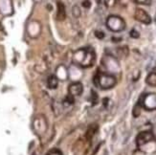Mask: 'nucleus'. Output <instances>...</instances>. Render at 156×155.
I'll return each mask as SVG.
<instances>
[{"label":"nucleus","mask_w":156,"mask_h":155,"mask_svg":"<svg viewBox=\"0 0 156 155\" xmlns=\"http://www.w3.org/2000/svg\"><path fill=\"white\" fill-rule=\"evenodd\" d=\"M96 60L95 51L91 47L81 48L73 54V62L81 68H88L94 65Z\"/></svg>","instance_id":"obj_1"},{"label":"nucleus","mask_w":156,"mask_h":155,"mask_svg":"<svg viewBox=\"0 0 156 155\" xmlns=\"http://www.w3.org/2000/svg\"><path fill=\"white\" fill-rule=\"evenodd\" d=\"M94 83L101 89L107 90L111 89L116 85L117 79L114 76L106 73H98L94 78Z\"/></svg>","instance_id":"obj_2"},{"label":"nucleus","mask_w":156,"mask_h":155,"mask_svg":"<svg viewBox=\"0 0 156 155\" xmlns=\"http://www.w3.org/2000/svg\"><path fill=\"white\" fill-rule=\"evenodd\" d=\"M106 27L110 31L118 33L125 30L126 22L123 18L118 16H109L106 19Z\"/></svg>","instance_id":"obj_3"},{"label":"nucleus","mask_w":156,"mask_h":155,"mask_svg":"<svg viewBox=\"0 0 156 155\" xmlns=\"http://www.w3.org/2000/svg\"><path fill=\"white\" fill-rule=\"evenodd\" d=\"M139 103L143 108L146 110H155L156 109V94L147 93L144 94L139 100Z\"/></svg>","instance_id":"obj_4"},{"label":"nucleus","mask_w":156,"mask_h":155,"mask_svg":"<svg viewBox=\"0 0 156 155\" xmlns=\"http://www.w3.org/2000/svg\"><path fill=\"white\" fill-rule=\"evenodd\" d=\"M153 142H155V136H154V134L150 130L142 131L136 137V145L139 149H142L143 146H145L148 144H151Z\"/></svg>","instance_id":"obj_5"},{"label":"nucleus","mask_w":156,"mask_h":155,"mask_svg":"<svg viewBox=\"0 0 156 155\" xmlns=\"http://www.w3.org/2000/svg\"><path fill=\"white\" fill-rule=\"evenodd\" d=\"M33 126H34V129H35L36 133L38 134V135H41V134H43L47 131L48 124H47V121L43 115H38L34 119Z\"/></svg>","instance_id":"obj_6"},{"label":"nucleus","mask_w":156,"mask_h":155,"mask_svg":"<svg viewBox=\"0 0 156 155\" xmlns=\"http://www.w3.org/2000/svg\"><path fill=\"white\" fill-rule=\"evenodd\" d=\"M134 18L137 20V21L144 23V24H151V17L150 16V15L143 9L137 8L135 10L134 12Z\"/></svg>","instance_id":"obj_7"},{"label":"nucleus","mask_w":156,"mask_h":155,"mask_svg":"<svg viewBox=\"0 0 156 155\" xmlns=\"http://www.w3.org/2000/svg\"><path fill=\"white\" fill-rule=\"evenodd\" d=\"M83 92V85L81 83L76 82V83H72L69 87H68V93L69 95L73 96L74 98L80 96Z\"/></svg>","instance_id":"obj_8"},{"label":"nucleus","mask_w":156,"mask_h":155,"mask_svg":"<svg viewBox=\"0 0 156 155\" xmlns=\"http://www.w3.org/2000/svg\"><path fill=\"white\" fill-rule=\"evenodd\" d=\"M58 7V12H57V19L59 21H63L66 18V11H65V6L62 1H58L57 3Z\"/></svg>","instance_id":"obj_9"},{"label":"nucleus","mask_w":156,"mask_h":155,"mask_svg":"<svg viewBox=\"0 0 156 155\" xmlns=\"http://www.w3.org/2000/svg\"><path fill=\"white\" fill-rule=\"evenodd\" d=\"M98 131V125L96 124H92L88 126L87 129V131H86V134H85V137H86V140L87 141H91L92 138L94 137V135L96 134V132Z\"/></svg>","instance_id":"obj_10"},{"label":"nucleus","mask_w":156,"mask_h":155,"mask_svg":"<svg viewBox=\"0 0 156 155\" xmlns=\"http://www.w3.org/2000/svg\"><path fill=\"white\" fill-rule=\"evenodd\" d=\"M47 85L50 89H56L58 85V78L55 75H51L47 79Z\"/></svg>","instance_id":"obj_11"},{"label":"nucleus","mask_w":156,"mask_h":155,"mask_svg":"<svg viewBox=\"0 0 156 155\" xmlns=\"http://www.w3.org/2000/svg\"><path fill=\"white\" fill-rule=\"evenodd\" d=\"M146 83L151 86H156V70L152 71L146 79Z\"/></svg>","instance_id":"obj_12"},{"label":"nucleus","mask_w":156,"mask_h":155,"mask_svg":"<svg viewBox=\"0 0 156 155\" xmlns=\"http://www.w3.org/2000/svg\"><path fill=\"white\" fill-rule=\"evenodd\" d=\"M117 54L120 56V58H125L128 55V48L127 46H122L120 48L117 49Z\"/></svg>","instance_id":"obj_13"},{"label":"nucleus","mask_w":156,"mask_h":155,"mask_svg":"<svg viewBox=\"0 0 156 155\" xmlns=\"http://www.w3.org/2000/svg\"><path fill=\"white\" fill-rule=\"evenodd\" d=\"M74 103H75V98L68 94V95H67L64 99L63 104H64V106H67V105H72Z\"/></svg>","instance_id":"obj_14"},{"label":"nucleus","mask_w":156,"mask_h":155,"mask_svg":"<svg viewBox=\"0 0 156 155\" xmlns=\"http://www.w3.org/2000/svg\"><path fill=\"white\" fill-rule=\"evenodd\" d=\"M141 109H142V105L140 104V103L138 102V104H136V105L134 106V108H133V111H132V114H133V116L135 118H137L140 116V114H141Z\"/></svg>","instance_id":"obj_15"},{"label":"nucleus","mask_w":156,"mask_h":155,"mask_svg":"<svg viewBox=\"0 0 156 155\" xmlns=\"http://www.w3.org/2000/svg\"><path fill=\"white\" fill-rule=\"evenodd\" d=\"M91 100H92V104L93 105L98 104V95L94 90H92V92H91Z\"/></svg>","instance_id":"obj_16"},{"label":"nucleus","mask_w":156,"mask_h":155,"mask_svg":"<svg viewBox=\"0 0 156 155\" xmlns=\"http://www.w3.org/2000/svg\"><path fill=\"white\" fill-rule=\"evenodd\" d=\"M117 0H105V4L107 8H112L115 5H116Z\"/></svg>","instance_id":"obj_17"},{"label":"nucleus","mask_w":156,"mask_h":155,"mask_svg":"<svg viewBox=\"0 0 156 155\" xmlns=\"http://www.w3.org/2000/svg\"><path fill=\"white\" fill-rule=\"evenodd\" d=\"M72 12H73V16L75 17H79L80 16V10L79 9L78 6H74L73 7V10H72Z\"/></svg>","instance_id":"obj_18"},{"label":"nucleus","mask_w":156,"mask_h":155,"mask_svg":"<svg viewBox=\"0 0 156 155\" xmlns=\"http://www.w3.org/2000/svg\"><path fill=\"white\" fill-rule=\"evenodd\" d=\"M47 155H62V152L58 149H53L50 151H48Z\"/></svg>","instance_id":"obj_19"},{"label":"nucleus","mask_w":156,"mask_h":155,"mask_svg":"<svg viewBox=\"0 0 156 155\" xmlns=\"http://www.w3.org/2000/svg\"><path fill=\"white\" fill-rule=\"evenodd\" d=\"M130 37H133V38H138L139 37H140V33H139V32L138 31H136L135 29H133V30H131L130 31Z\"/></svg>","instance_id":"obj_20"},{"label":"nucleus","mask_w":156,"mask_h":155,"mask_svg":"<svg viewBox=\"0 0 156 155\" xmlns=\"http://www.w3.org/2000/svg\"><path fill=\"white\" fill-rule=\"evenodd\" d=\"M95 36H96L99 39H103L105 35V33L101 31H96L95 32Z\"/></svg>","instance_id":"obj_21"},{"label":"nucleus","mask_w":156,"mask_h":155,"mask_svg":"<svg viewBox=\"0 0 156 155\" xmlns=\"http://www.w3.org/2000/svg\"><path fill=\"white\" fill-rule=\"evenodd\" d=\"M81 5H83V8L88 9V8H89V7L91 6V2L89 1V0H83V4H81Z\"/></svg>","instance_id":"obj_22"},{"label":"nucleus","mask_w":156,"mask_h":155,"mask_svg":"<svg viewBox=\"0 0 156 155\" xmlns=\"http://www.w3.org/2000/svg\"><path fill=\"white\" fill-rule=\"evenodd\" d=\"M135 2L137 3H141V4H150L151 0H134Z\"/></svg>","instance_id":"obj_23"},{"label":"nucleus","mask_w":156,"mask_h":155,"mask_svg":"<svg viewBox=\"0 0 156 155\" xmlns=\"http://www.w3.org/2000/svg\"><path fill=\"white\" fill-rule=\"evenodd\" d=\"M151 155H156V152H155V153H152Z\"/></svg>","instance_id":"obj_24"}]
</instances>
